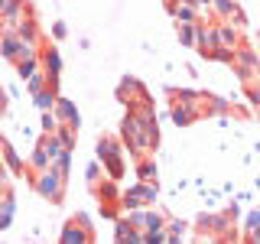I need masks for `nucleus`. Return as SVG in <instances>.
I'll return each mask as SVG.
<instances>
[{"instance_id": "f257e3e1", "label": "nucleus", "mask_w": 260, "mask_h": 244, "mask_svg": "<svg viewBox=\"0 0 260 244\" xmlns=\"http://www.w3.org/2000/svg\"><path fill=\"white\" fill-rule=\"evenodd\" d=\"M98 157L104 160V166H108V176H111V179H120V176H124V150L117 146V140L101 137V143H98Z\"/></svg>"}, {"instance_id": "f03ea898", "label": "nucleus", "mask_w": 260, "mask_h": 244, "mask_svg": "<svg viewBox=\"0 0 260 244\" xmlns=\"http://www.w3.org/2000/svg\"><path fill=\"white\" fill-rule=\"evenodd\" d=\"M156 199V182H143L140 179V186H137V189H130V192H124V208H143V205H150V202Z\"/></svg>"}, {"instance_id": "7ed1b4c3", "label": "nucleus", "mask_w": 260, "mask_h": 244, "mask_svg": "<svg viewBox=\"0 0 260 244\" xmlns=\"http://www.w3.org/2000/svg\"><path fill=\"white\" fill-rule=\"evenodd\" d=\"M62 241L65 244H75V241H94V231H91V228H88V218L85 215H75V218H72V222H69V228H65V231H62Z\"/></svg>"}, {"instance_id": "20e7f679", "label": "nucleus", "mask_w": 260, "mask_h": 244, "mask_svg": "<svg viewBox=\"0 0 260 244\" xmlns=\"http://www.w3.org/2000/svg\"><path fill=\"white\" fill-rule=\"evenodd\" d=\"M55 117H59V124H69V127H78V111L72 108V101H65V98H59L55 101Z\"/></svg>"}, {"instance_id": "39448f33", "label": "nucleus", "mask_w": 260, "mask_h": 244, "mask_svg": "<svg viewBox=\"0 0 260 244\" xmlns=\"http://www.w3.org/2000/svg\"><path fill=\"white\" fill-rule=\"evenodd\" d=\"M257 238H260V211L247 218V241H257Z\"/></svg>"}, {"instance_id": "423d86ee", "label": "nucleus", "mask_w": 260, "mask_h": 244, "mask_svg": "<svg viewBox=\"0 0 260 244\" xmlns=\"http://www.w3.org/2000/svg\"><path fill=\"white\" fill-rule=\"evenodd\" d=\"M4 157H7V163H10V169H13V173H20V160H16V153H13V146L10 143H4Z\"/></svg>"}, {"instance_id": "0eeeda50", "label": "nucleus", "mask_w": 260, "mask_h": 244, "mask_svg": "<svg viewBox=\"0 0 260 244\" xmlns=\"http://www.w3.org/2000/svg\"><path fill=\"white\" fill-rule=\"evenodd\" d=\"M208 4H211V0H208Z\"/></svg>"}]
</instances>
